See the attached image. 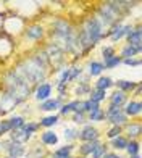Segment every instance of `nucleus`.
<instances>
[{
  "label": "nucleus",
  "mask_w": 142,
  "mask_h": 158,
  "mask_svg": "<svg viewBox=\"0 0 142 158\" xmlns=\"http://www.w3.org/2000/svg\"><path fill=\"white\" fill-rule=\"evenodd\" d=\"M21 73L24 74L23 81H31V82H39L44 77V66L40 64V61L37 58H31L24 63V68H19Z\"/></svg>",
  "instance_id": "nucleus-1"
},
{
  "label": "nucleus",
  "mask_w": 142,
  "mask_h": 158,
  "mask_svg": "<svg viewBox=\"0 0 142 158\" xmlns=\"http://www.w3.org/2000/svg\"><path fill=\"white\" fill-rule=\"evenodd\" d=\"M98 37H100V24H98L97 19H89L81 34V44L84 47L94 45L98 40Z\"/></svg>",
  "instance_id": "nucleus-2"
},
{
  "label": "nucleus",
  "mask_w": 142,
  "mask_h": 158,
  "mask_svg": "<svg viewBox=\"0 0 142 158\" xmlns=\"http://www.w3.org/2000/svg\"><path fill=\"white\" fill-rule=\"evenodd\" d=\"M81 139H82V140H87V142L95 140V139H97V129L92 127V126H87V127L81 132Z\"/></svg>",
  "instance_id": "nucleus-3"
},
{
  "label": "nucleus",
  "mask_w": 142,
  "mask_h": 158,
  "mask_svg": "<svg viewBox=\"0 0 142 158\" xmlns=\"http://www.w3.org/2000/svg\"><path fill=\"white\" fill-rule=\"evenodd\" d=\"M50 90H52V87L48 84H42V85H39L37 92H36V97H37L39 100H45L48 95H50Z\"/></svg>",
  "instance_id": "nucleus-4"
},
{
  "label": "nucleus",
  "mask_w": 142,
  "mask_h": 158,
  "mask_svg": "<svg viewBox=\"0 0 142 158\" xmlns=\"http://www.w3.org/2000/svg\"><path fill=\"white\" fill-rule=\"evenodd\" d=\"M127 40H129V45L132 47H140V29H136L129 32V35H127Z\"/></svg>",
  "instance_id": "nucleus-5"
},
{
  "label": "nucleus",
  "mask_w": 142,
  "mask_h": 158,
  "mask_svg": "<svg viewBox=\"0 0 142 158\" xmlns=\"http://www.w3.org/2000/svg\"><path fill=\"white\" fill-rule=\"evenodd\" d=\"M16 105V100L13 98L11 95H5L3 98H2V102H0V106L5 110V111H8V110H11L13 106Z\"/></svg>",
  "instance_id": "nucleus-6"
},
{
  "label": "nucleus",
  "mask_w": 142,
  "mask_h": 158,
  "mask_svg": "<svg viewBox=\"0 0 142 158\" xmlns=\"http://www.w3.org/2000/svg\"><path fill=\"white\" fill-rule=\"evenodd\" d=\"M140 103L139 102H131L129 105H127V108H126V113L127 114H131V116H134V114H139L140 113Z\"/></svg>",
  "instance_id": "nucleus-7"
},
{
  "label": "nucleus",
  "mask_w": 142,
  "mask_h": 158,
  "mask_svg": "<svg viewBox=\"0 0 142 158\" xmlns=\"http://www.w3.org/2000/svg\"><path fill=\"white\" fill-rule=\"evenodd\" d=\"M27 139H29V134H26L23 129H19V131H15V132H13V140H15L16 143L24 142V140H27Z\"/></svg>",
  "instance_id": "nucleus-8"
},
{
  "label": "nucleus",
  "mask_w": 142,
  "mask_h": 158,
  "mask_svg": "<svg viewBox=\"0 0 142 158\" xmlns=\"http://www.w3.org/2000/svg\"><path fill=\"white\" fill-rule=\"evenodd\" d=\"M124 100H126V95L123 92H116V94H113V97H111V105L119 106V105L124 103Z\"/></svg>",
  "instance_id": "nucleus-9"
},
{
  "label": "nucleus",
  "mask_w": 142,
  "mask_h": 158,
  "mask_svg": "<svg viewBox=\"0 0 142 158\" xmlns=\"http://www.w3.org/2000/svg\"><path fill=\"white\" fill-rule=\"evenodd\" d=\"M27 37H31V39H39L42 37V27L39 26H32L27 29Z\"/></svg>",
  "instance_id": "nucleus-10"
},
{
  "label": "nucleus",
  "mask_w": 142,
  "mask_h": 158,
  "mask_svg": "<svg viewBox=\"0 0 142 158\" xmlns=\"http://www.w3.org/2000/svg\"><path fill=\"white\" fill-rule=\"evenodd\" d=\"M97 145L98 143L95 142V140H92V142H87V143H84V145L81 147V152L84 153V155H87V153H92L94 150L97 148Z\"/></svg>",
  "instance_id": "nucleus-11"
},
{
  "label": "nucleus",
  "mask_w": 142,
  "mask_h": 158,
  "mask_svg": "<svg viewBox=\"0 0 142 158\" xmlns=\"http://www.w3.org/2000/svg\"><path fill=\"white\" fill-rule=\"evenodd\" d=\"M129 29H131V27H129V26H124V27H119V29H118L116 32H113V34H111V39H113V40H118V39H121V37H123V35H124V34H129V32H131Z\"/></svg>",
  "instance_id": "nucleus-12"
},
{
  "label": "nucleus",
  "mask_w": 142,
  "mask_h": 158,
  "mask_svg": "<svg viewBox=\"0 0 142 158\" xmlns=\"http://www.w3.org/2000/svg\"><path fill=\"white\" fill-rule=\"evenodd\" d=\"M110 85H111V79L110 77H102V79H98V82H97V89L105 90V89H108Z\"/></svg>",
  "instance_id": "nucleus-13"
},
{
  "label": "nucleus",
  "mask_w": 142,
  "mask_h": 158,
  "mask_svg": "<svg viewBox=\"0 0 142 158\" xmlns=\"http://www.w3.org/2000/svg\"><path fill=\"white\" fill-rule=\"evenodd\" d=\"M23 153V147L19 145V143H13L10 147V158H16Z\"/></svg>",
  "instance_id": "nucleus-14"
},
{
  "label": "nucleus",
  "mask_w": 142,
  "mask_h": 158,
  "mask_svg": "<svg viewBox=\"0 0 142 158\" xmlns=\"http://www.w3.org/2000/svg\"><path fill=\"white\" fill-rule=\"evenodd\" d=\"M42 140H44V143H48V145H53V143H56V135L53 132H45L44 135H42Z\"/></svg>",
  "instance_id": "nucleus-15"
},
{
  "label": "nucleus",
  "mask_w": 142,
  "mask_h": 158,
  "mask_svg": "<svg viewBox=\"0 0 142 158\" xmlns=\"http://www.w3.org/2000/svg\"><path fill=\"white\" fill-rule=\"evenodd\" d=\"M60 105V100H47L45 103H42L40 110H55Z\"/></svg>",
  "instance_id": "nucleus-16"
},
{
  "label": "nucleus",
  "mask_w": 142,
  "mask_h": 158,
  "mask_svg": "<svg viewBox=\"0 0 142 158\" xmlns=\"http://www.w3.org/2000/svg\"><path fill=\"white\" fill-rule=\"evenodd\" d=\"M69 152H71V147H63V148L56 150V152L53 153V158H68Z\"/></svg>",
  "instance_id": "nucleus-17"
},
{
  "label": "nucleus",
  "mask_w": 142,
  "mask_h": 158,
  "mask_svg": "<svg viewBox=\"0 0 142 158\" xmlns=\"http://www.w3.org/2000/svg\"><path fill=\"white\" fill-rule=\"evenodd\" d=\"M110 116V121L111 123H115V124H118V123H123V121H126V116L121 113V111H118V113H113V114H108Z\"/></svg>",
  "instance_id": "nucleus-18"
},
{
  "label": "nucleus",
  "mask_w": 142,
  "mask_h": 158,
  "mask_svg": "<svg viewBox=\"0 0 142 158\" xmlns=\"http://www.w3.org/2000/svg\"><path fill=\"white\" fill-rule=\"evenodd\" d=\"M82 110L92 113V111L98 110V105H97L95 102H92V100H87V102H84V103H82Z\"/></svg>",
  "instance_id": "nucleus-19"
},
{
  "label": "nucleus",
  "mask_w": 142,
  "mask_h": 158,
  "mask_svg": "<svg viewBox=\"0 0 142 158\" xmlns=\"http://www.w3.org/2000/svg\"><path fill=\"white\" fill-rule=\"evenodd\" d=\"M137 52H140V47H132V45H127V47L123 50V56H132V55H136Z\"/></svg>",
  "instance_id": "nucleus-20"
},
{
  "label": "nucleus",
  "mask_w": 142,
  "mask_h": 158,
  "mask_svg": "<svg viewBox=\"0 0 142 158\" xmlns=\"http://www.w3.org/2000/svg\"><path fill=\"white\" fill-rule=\"evenodd\" d=\"M10 124H11L13 129H19V127L24 126V121H23V118H21V116H16V118L10 119Z\"/></svg>",
  "instance_id": "nucleus-21"
},
{
  "label": "nucleus",
  "mask_w": 142,
  "mask_h": 158,
  "mask_svg": "<svg viewBox=\"0 0 142 158\" xmlns=\"http://www.w3.org/2000/svg\"><path fill=\"white\" fill-rule=\"evenodd\" d=\"M105 98V90H95L94 94H92V102H95V103H98L100 100H103Z\"/></svg>",
  "instance_id": "nucleus-22"
},
{
  "label": "nucleus",
  "mask_w": 142,
  "mask_h": 158,
  "mask_svg": "<svg viewBox=\"0 0 142 158\" xmlns=\"http://www.w3.org/2000/svg\"><path fill=\"white\" fill-rule=\"evenodd\" d=\"M102 69H103V66L100 63H90V74H100L102 73Z\"/></svg>",
  "instance_id": "nucleus-23"
},
{
  "label": "nucleus",
  "mask_w": 142,
  "mask_h": 158,
  "mask_svg": "<svg viewBox=\"0 0 142 158\" xmlns=\"http://www.w3.org/2000/svg\"><path fill=\"white\" fill-rule=\"evenodd\" d=\"M103 116H105V113H103L100 108L90 113V119H92V121H100V119H103Z\"/></svg>",
  "instance_id": "nucleus-24"
},
{
  "label": "nucleus",
  "mask_w": 142,
  "mask_h": 158,
  "mask_svg": "<svg viewBox=\"0 0 142 158\" xmlns=\"http://www.w3.org/2000/svg\"><path fill=\"white\" fill-rule=\"evenodd\" d=\"M127 148V152H129V155H136L139 152V143L137 142H131L129 145H126Z\"/></svg>",
  "instance_id": "nucleus-25"
},
{
  "label": "nucleus",
  "mask_w": 142,
  "mask_h": 158,
  "mask_svg": "<svg viewBox=\"0 0 142 158\" xmlns=\"http://www.w3.org/2000/svg\"><path fill=\"white\" fill-rule=\"evenodd\" d=\"M126 145H127V142L123 137H118L113 140V147H116V148H126Z\"/></svg>",
  "instance_id": "nucleus-26"
},
{
  "label": "nucleus",
  "mask_w": 142,
  "mask_h": 158,
  "mask_svg": "<svg viewBox=\"0 0 142 158\" xmlns=\"http://www.w3.org/2000/svg\"><path fill=\"white\" fill-rule=\"evenodd\" d=\"M118 63H119V56H111V58H108L105 61V68H113V66H116Z\"/></svg>",
  "instance_id": "nucleus-27"
},
{
  "label": "nucleus",
  "mask_w": 142,
  "mask_h": 158,
  "mask_svg": "<svg viewBox=\"0 0 142 158\" xmlns=\"http://www.w3.org/2000/svg\"><path fill=\"white\" fill-rule=\"evenodd\" d=\"M127 132H129L131 135H139V134H140V126H139V124L127 126Z\"/></svg>",
  "instance_id": "nucleus-28"
},
{
  "label": "nucleus",
  "mask_w": 142,
  "mask_h": 158,
  "mask_svg": "<svg viewBox=\"0 0 142 158\" xmlns=\"http://www.w3.org/2000/svg\"><path fill=\"white\" fill-rule=\"evenodd\" d=\"M56 119H58V118H56V116H48V118H44V119H42V126H53L55 123H56Z\"/></svg>",
  "instance_id": "nucleus-29"
},
{
  "label": "nucleus",
  "mask_w": 142,
  "mask_h": 158,
  "mask_svg": "<svg viewBox=\"0 0 142 158\" xmlns=\"http://www.w3.org/2000/svg\"><path fill=\"white\" fill-rule=\"evenodd\" d=\"M10 129H11L10 121H2V123H0V134H5L6 131H10Z\"/></svg>",
  "instance_id": "nucleus-30"
},
{
  "label": "nucleus",
  "mask_w": 142,
  "mask_h": 158,
  "mask_svg": "<svg viewBox=\"0 0 142 158\" xmlns=\"http://www.w3.org/2000/svg\"><path fill=\"white\" fill-rule=\"evenodd\" d=\"M118 85L121 89H124V90H131L134 87V84L132 82H127V81H118Z\"/></svg>",
  "instance_id": "nucleus-31"
},
{
  "label": "nucleus",
  "mask_w": 142,
  "mask_h": 158,
  "mask_svg": "<svg viewBox=\"0 0 142 158\" xmlns=\"http://www.w3.org/2000/svg\"><path fill=\"white\" fill-rule=\"evenodd\" d=\"M76 105H77V102H71V103H68V105H65V106H63V108H61V113H68V111H71V110H74L76 108Z\"/></svg>",
  "instance_id": "nucleus-32"
},
{
  "label": "nucleus",
  "mask_w": 142,
  "mask_h": 158,
  "mask_svg": "<svg viewBox=\"0 0 142 158\" xmlns=\"http://www.w3.org/2000/svg\"><path fill=\"white\" fill-rule=\"evenodd\" d=\"M103 148H105V147L97 145V148L94 150V158H100V156H102V153H103Z\"/></svg>",
  "instance_id": "nucleus-33"
},
{
  "label": "nucleus",
  "mask_w": 142,
  "mask_h": 158,
  "mask_svg": "<svg viewBox=\"0 0 142 158\" xmlns=\"http://www.w3.org/2000/svg\"><path fill=\"white\" fill-rule=\"evenodd\" d=\"M118 134H119V127H113L111 131L108 132V137H111V139H115V137H116Z\"/></svg>",
  "instance_id": "nucleus-34"
},
{
  "label": "nucleus",
  "mask_w": 142,
  "mask_h": 158,
  "mask_svg": "<svg viewBox=\"0 0 142 158\" xmlns=\"http://www.w3.org/2000/svg\"><path fill=\"white\" fill-rule=\"evenodd\" d=\"M103 55H105V58H106V60L111 58V56H113V48H110V47H108V48H105V50H103Z\"/></svg>",
  "instance_id": "nucleus-35"
},
{
  "label": "nucleus",
  "mask_w": 142,
  "mask_h": 158,
  "mask_svg": "<svg viewBox=\"0 0 142 158\" xmlns=\"http://www.w3.org/2000/svg\"><path fill=\"white\" fill-rule=\"evenodd\" d=\"M124 63H126V64H132V66H136V64H139L140 61H139V60H131V58H126V60H124Z\"/></svg>",
  "instance_id": "nucleus-36"
},
{
  "label": "nucleus",
  "mask_w": 142,
  "mask_h": 158,
  "mask_svg": "<svg viewBox=\"0 0 142 158\" xmlns=\"http://www.w3.org/2000/svg\"><path fill=\"white\" fill-rule=\"evenodd\" d=\"M74 121H76V123H84V118H82V114H81V113H79V114H76Z\"/></svg>",
  "instance_id": "nucleus-37"
},
{
  "label": "nucleus",
  "mask_w": 142,
  "mask_h": 158,
  "mask_svg": "<svg viewBox=\"0 0 142 158\" xmlns=\"http://www.w3.org/2000/svg\"><path fill=\"white\" fill-rule=\"evenodd\" d=\"M65 135H68V137L71 139V137H74V131H71V129H68V131H66V134Z\"/></svg>",
  "instance_id": "nucleus-38"
},
{
  "label": "nucleus",
  "mask_w": 142,
  "mask_h": 158,
  "mask_svg": "<svg viewBox=\"0 0 142 158\" xmlns=\"http://www.w3.org/2000/svg\"><path fill=\"white\" fill-rule=\"evenodd\" d=\"M103 158H118V156H116L115 153H106V155H105Z\"/></svg>",
  "instance_id": "nucleus-39"
},
{
  "label": "nucleus",
  "mask_w": 142,
  "mask_h": 158,
  "mask_svg": "<svg viewBox=\"0 0 142 158\" xmlns=\"http://www.w3.org/2000/svg\"><path fill=\"white\" fill-rule=\"evenodd\" d=\"M134 158H139V156H134Z\"/></svg>",
  "instance_id": "nucleus-40"
}]
</instances>
